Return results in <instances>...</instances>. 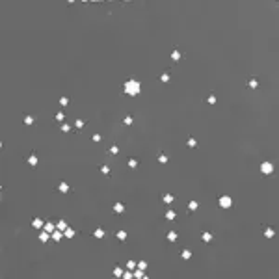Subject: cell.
Instances as JSON below:
<instances>
[{
    "instance_id": "37",
    "label": "cell",
    "mask_w": 279,
    "mask_h": 279,
    "mask_svg": "<svg viewBox=\"0 0 279 279\" xmlns=\"http://www.w3.org/2000/svg\"><path fill=\"white\" fill-rule=\"evenodd\" d=\"M91 140H93L95 143H101V142H102V134H99V132H95V134L91 136Z\"/></svg>"
},
{
    "instance_id": "12",
    "label": "cell",
    "mask_w": 279,
    "mask_h": 279,
    "mask_svg": "<svg viewBox=\"0 0 279 279\" xmlns=\"http://www.w3.org/2000/svg\"><path fill=\"white\" fill-rule=\"evenodd\" d=\"M58 190L61 192V194H69V192H71V186L67 184V182H65V180H61V182H60V184H58Z\"/></svg>"
},
{
    "instance_id": "13",
    "label": "cell",
    "mask_w": 279,
    "mask_h": 279,
    "mask_svg": "<svg viewBox=\"0 0 279 279\" xmlns=\"http://www.w3.org/2000/svg\"><path fill=\"white\" fill-rule=\"evenodd\" d=\"M104 237H106V231H104L102 227H97V229L93 231V238H99V240H101V238H104Z\"/></svg>"
},
{
    "instance_id": "4",
    "label": "cell",
    "mask_w": 279,
    "mask_h": 279,
    "mask_svg": "<svg viewBox=\"0 0 279 279\" xmlns=\"http://www.w3.org/2000/svg\"><path fill=\"white\" fill-rule=\"evenodd\" d=\"M218 203H220L221 208H231V207H233V197H231V196H220Z\"/></svg>"
},
{
    "instance_id": "30",
    "label": "cell",
    "mask_w": 279,
    "mask_h": 279,
    "mask_svg": "<svg viewBox=\"0 0 279 279\" xmlns=\"http://www.w3.org/2000/svg\"><path fill=\"white\" fill-rule=\"evenodd\" d=\"M60 130H61V132H65V134H67V132H71V125H69V123H65V121L60 123Z\"/></svg>"
},
{
    "instance_id": "19",
    "label": "cell",
    "mask_w": 279,
    "mask_h": 279,
    "mask_svg": "<svg viewBox=\"0 0 279 279\" xmlns=\"http://www.w3.org/2000/svg\"><path fill=\"white\" fill-rule=\"evenodd\" d=\"M162 201L166 203V205H171V203L175 201V196H173V194H164V196H162Z\"/></svg>"
},
{
    "instance_id": "29",
    "label": "cell",
    "mask_w": 279,
    "mask_h": 279,
    "mask_svg": "<svg viewBox=\"0 0 279 279\" xmlns=\"http://www.w3.org/2000/svg\"><path fill=\"white\" fill-rule=\"evenodd\" d=\"M61 237H63V231H60V229H56L54 233H52V240H54V242H60Z\"/></svg>"
},
{
    "instance_id": "8",
    "label": "cell",
    "mask_w": 279,
    "mask_h": 279,
    "mask_svg": "<svg viewBox=\"0 0 279 279\" xmlns=\"http://www.w3.org/2000/svg\"><path fill=\"white\" fill-rule=\"evenodd\" d=\"M37 164H39V156H37V153H30V155H28V166L36 168Z\"/></svg>"
},
{
    "instance_id": "18",
    "label": "cell",
    "mask_w": 279,
    "mask_h": 279,
    "mask_svg": "<svg viewBox=\"0 0 279 279\" xmlns=\"http://www.w3.org/2000/svg\"><path fill=\"white\" fill-rule=\"evenodd\" d=\"M171 80V73L169 71H164L162 74H160V82H162V84H168Z\"/></svg>"
},
{
    "instance_id": "36",
    "label": "cell",
    "mask_w": 279,
    "mask_h": 279,
    "mask_svg": "<svg viewBox=\"0 0 279 279\" xmlns=\"http://www.w3.org/2000/svg\"><path fill=\"white\" fill-rule=\"evenodd\" d=\"M56 121H58V123H63V121H65V112L60 110V112L56 114Z\"/></svg>"
},
{
    "instance_id": "5",
    "label": "cell",
    "mask_w": 279,
    "mask_h": 279,
    "mask_svg": "<svg viewBox=\"0 0 279 279\" xmlns=\"http://www.w3.org/2000/svg\"><path fill=\"white\" fill-rule=\"evenodd\" d=\"M201 242H203V244L214 242V233H212V231H203V233H201Z\"/></svg>"
},
{
    "instance_id": "1",
    "label": "cell",
    "mask_w": 279,
    "mask_h": 279,
    "mask_svg": "<svg viewBox=\"0 0 279 279\" xmlns=\"http://www.w3.org/2000/svg\"><path fill=\"white\" fill-rule=\"evenodd\" d=\"M140 93H142V80L130 77L123 82V95H127V97H138Z\"/></svg>"
},
{
    "instance_id": "26",
    "label": "cell",
    "mask_w": 279,
    "mask_h": 279,
    "mask_svg": "<svg viewBox=\"0 0 279 279\" xmlns=\"http://www.w3.org/2000/svg\"><path fill=\"white\" fill-rule=\"evenodd\" d=\"M134 277H136V279H145L147 274H145V270H140V268H136V270H134Z\"/></svg>"
},
{
    "instance_id": "6",
    "label": "cell",
    "mask_w": 279,
    "mask_h": 279,
    "mask_svg": "<svg viewBox=\"0 0 279 279\" xmlns=\"http://www.w3.org/2000/svg\"><path fill=\"white\" fill-rule=\"evenodd\" d=\"M169 58H171V61H180L182 58H184V52L179 50V49H173V50H171V54H169Z\"/></svg>"
},
{
    "instance_id": "32",
    "label": "cell",
    "mask_w": 279,
    "mask_h": 279,
    "mask_svg": "<svg viewBox=\"0 0 279 279\" xmlns=\"http://www.w3.org/2000/svg\"><path fill=\"white\" fill-rule=\"evenodd\" d=\"M123 272H125V270H123L121 266H115V268H114V277H123Z\"/></svg>"
},
{
    "instance_id": "14",
    "label": "cell",
    "mask_w": 279,
    "mask_h": 279,
    "mask_svg": "<svg viewBox=\"0 0 279 279\" xmlns=\"http://www.w3.org/2000/svg\"><path fill=\"white\" fill-rule=\"evenodd\" d=\"M43 225H45V221H43L41 218H34V220H32V227H34V229H43Z\"/></svg>"
},
{
    "instance_id": "34",
    "label": "cell",
    "mask_w": 279,
    "mask_h": 279,
    "mask_svg": "<svg viewBox=\"0 0 279 279\" xmlns=\"http://www.w3.org/2000/svg\"><path fill=\"white\" fill-rule=\"evenodd\" d=\"M207 102H208V104H216V102H218V97H216L214 93H208V97H207Z\"/></svg>"
},
{
    "instance_id": "35",
    "label": "cell",
    "mask_w": 279,
    "mask_h": 279,
    "mask_svg": "<svg viewBox=\"0 0 279 279\" xmlns=\"http://www.w3.org/2000/svg\"><path fill=\"white\" fill-rule=\"evenodd\" d=\"M186 145H188V147H192V149L197 147V140H196V138H188V140H186Z\"/></svg>"
},
{
    "instance_id": "21",
    "label": "cell",
    "mask_w": 279,
    "mask_h": 279,
    "mask_svg": "<svg viewBox=\"0 0 279 279\" xmlns=\"http://www.w3.org/2000/svg\"><path fill=\"white\" fill-rule=\"evenodd\" d=\"M264 237L266 238H274L275 237V229L274 227H264Z\"/></svg>"
},
{
    "instance_id": "31",
    "label": "cell",
    "mask_w": 279,
    "mask_h": 279,
    "mask_svg": "<svg viewBox=\"0 0 279 279\" xmlns=\"http://www.w3.org/2000/svg\"><path fill=\"white\" fill-rule=\"evenodd\" d=\"M158 162H160V164H168V162H169V156L164 155V153H160V155H158Z\"/></svg>"
},
{
    "instance_id": "2",
    "label": "cell",
    "mask_w": 279,
    "mask_h": 279,
    "mask_svg": "<svg viewBox=\"0 0 279 279\" xmlns=\"http://www.w3.org/2000/svg\"><path fill=\"white\" fill-rule=\"evenodd\" d=\"M112 210H114L115 216H121V214H125L127 207H125V203H123V201H115L114 205H112Z\"/></svg>"
},
{
    "instance_id": "33",
    "label": "cell",
    "mask_w": 279,
    "mask_h": 279,
    "mask_svg": "<svg viewBox=\"0 0 279 279\" xmlns=\"http://www.w3.org/2000/svg\"><path fill=\"white\" fill-rule=\"evenodd\" d=\"M136 268H140V270H147V261H143V259H140V261L136 262Z\"/></svg>"
},
{
    "instance_id": "28",
    "label": "cell",
    "mask_w": 279,
    "mask_h": 279,
    "mask_svg": "<svg viewBox=\"0 0 279 279\" xmlns=\"http://www.w3.org/2000/svg\"><path fill=\"white\" fill-rule=\"evenodd\" d=\"M74 234H77V231L71 229V227H67L65 231H63V237H65V238H74Z\"/></svg>"
},
{
    "instance_id": "38",
    "label": "cell",
    "mask_w": 279,
    "mask_h": 279,
    "mask_svg": "<svg viewBox=\"0 0 279 279\" xmlns=\"http://www.w3.org/2000/svg\"><path fill=\"white\" fill-rule=\"evenodd\" d=\"M99 169H101V173H102V175H110V173H112V171H110V168L106 166V164H102Z\"/></svg>"
},
{
    "instance_id": "10",
    "label": "cell",
    "mask_w": 279,
    "mask_h": 279,
    "mask_svg": "<svg viewBox=\"0 0 279 279\" xmlns=\"http://www.w3.org/2000/svg\"><path fill=\"white\" fill-rule=\"evenodd\" d=\"M115 238L119 240V242H127V238H128V233H127L125 229H119V231L115 233Z\"/></svg>"
},
{
    "instance_id": "25",
    "label": "cell",
    "mask_w": 279,
    "mask_h": 279,
    "mask_svg": "<svg viewBox=\"0 0 279 279\" xmlns=\"http://www.w3.org/2000/svg\"><path fill=\"white\" fill-rule=\"evenodd\" d=\"M67 227H69V225H67V221H65V220H58V221H56V229H60V231H65Z\"/></svg>"
},
{
    "instance_id": "9",
    "label": "cell",
    "mask_w": 279,
    "mask_h": 279,
    "mask_svg": "<svg viewBox=\"0 0 279 279\" xmlns=\"http://www.w3.org/2000/svg\"><path fill=\"white\" fill-rule=\"evenodd\" d=\"M127 166H128V169H138V168H140V160L132 156V158L127 160Z\"/></svg>"
},
{
    "instance_id": "11",
    "label": "cell",
    "mask_w": 279,
    "mask_h": 279,
    "mask_svg": "<svg viewBox=\"0 0 279 279\" xmlns=\"http://www.w3.org/2000/svg\"><path fill=\"white\" fill-rule=\"evenodd\" d=\"M43 231H47V233H54L56 231V223L54 221H45V225H43Z\"/></svg>"
},
{
    "instance_id": "42",
    "label": "cell",
    "mask_w": 279,
    "mask_h": 279,
    "mask_svg": "<svg viewBox=\"0 0 279 279\" xmlns=\"http://www.w3.org/2000/svg\"><path fill=\"white\" fill-rule=\"evenodd\" d=\"M127 268H128V270H132V272H134V268H136V261H134V259H130V261L127 262Z\"/></svg>"
},
{
    "instance_id": "23",
    "label": "cell",
    "mask_w": 279,
    "mask_h": 279,
    "mask_svg": "<svg viewBox=\"0 0 279 279\" xmlns=\"http://www.w3.org/2000/svg\"><path fill=\"white\" fill-rule=\"evenodd\" d=\"M23 123H24L26 127L34 125V123H36V115H30V114H28V115H24V121H23Z\"/></svg>"
},
{
    "instance_id": "7",
    "label": "cell",
    "mask_w": 279,
    "mask_h": 279,
    "mask_svg": "<svg viewBox=\"0 0 279 279\" xmlns=\"http://www.w3.org/2000/svg\"><path fill=\"white\" fill-rule=\"evenodd\" d=\"M166 240H168V242H171V244L177 242V240H179V233H177V231H173V229H169V231H168V234H166Z\"/></svg>"
},
{
    "instance_id": "40",
    "label": "cell",
    "mask_w": 279,
    "mask_h": 279,
    "mask_svg": "<svg viewBox=\"0 0 279 279\" xmlns=\"http://www.w3.org/2000/svg\"><path fill=\"white\" fill-rule=\"evenodd\" d=\"M67 104H69V97H67V95H63V97H60V106H63V108H65Z\"/></svg>"
},
{
    "instance_id": "24",
    "label": "cell",
    "mask_w": 279,
    "mask_h": 279,
    "mask_svg": "<svg viewBox=\"0 0 279 279\" xmlns=\"http://www.w3.org/2000/svg\"><path fill=\"white\" fill-rule=\"evenodd\" d=\"M180 257H182V259H184V261H190V259H192V249L184 248V249L180 251Z\"/></svg>"
},
{
    "instance_id": "39",
    "label": "cell",
    "mask_w": 279,
    "mask_h": 279,
    "mask_svg": "<svg viewBox=\"0 0 279 279\" xmlns=\"http://www.w3.org/2000/svg\"><path fill=\"white\" fill-rule=\"evenodd\" d=\"M74 127H77L78 130H82V128L86 127V121H84V119H77V121H74Z\"/></svg>"
},
{
    "instance_id": "41",
    "label": "cell",
    "mask_w": 279,
    "mask_h": 279,
    "mask_svg": "<svg viewBox=\"0 0 279 279\" xmlns=\"http://www.w3.org/2000/svg\"><path fill=\"white\" fill-rule=\"evenodd\" d=\"M123 277H125V279H132V277H134V272H132V270H128V268H127V270L123 272Z\"/></svg>"
},
{
    "instance_id": "15",
    "label": "cell",
    "mask_w": 279,
    "mask_h": 279,
    "mask_svg": "<svg viewBox=\"0 0 279 279\" xmlns=\"http://www.w3.org/2000/svg\"><path fill=\"white\" fill-rule=\"evenodd\" d=\"M199 208V201H196V199H192L190 203H188V212H196Z\"/></svg>"
},
{
    "instance_id": "16",
    "label": "cell",
    "mask_w": 279,
    "mask_h": 279,
    "mask_svg": "<svg viewBox=\"0 0 279 279\" xmlns=\"http://www.w3.org/2000/svg\"><path fill=\"white\" fill-rule=\"evenodd\" d=\"M164 218H166L168 221H173V220L177 218V212H175V210H171V208H169V210H166V214H164Z\"/></svg>"
},
{
    "instance_id": "3",
    "label": "cell",
    "mask_w": 279,
    "mask_h": 279,
    "mask_svg": "<svg viewBox=\"0 0 279 279\" xmlns=\"http://www.w3.org/2000/svg\"><path fill=\"white\" fill-rule=\"evenodd\" d=\"M274 171H275L274 162H262V164H261V173H264V175H272Z\"/></svg>"
},
{
    "instance_id": "27",
    "label": "cell",
    "mask_w": 279,
    "mask_h": 279,
    "mask_svg": "<svg viewBox=\"0 0 279 279\" xmlns=\"http://www.w3.org/2000/svg\"><path fill=\"white\" fill-rule=\"evenodd\" d=\"M119 151H121V147H119V145H112V147L108 149V155H112V156H117V155H119Z\"/></svg>"
},
{
    "instance_id": "20",
    "label": "cell",
    "mask_w": 279,
    "mask_h": 279,
    "mask_svg": "<svg viewBox=\"0 0 279 279\" xmlns=\"http://www.w3.org/2000/svg\"><path fill=\"white\" fill-rule=\"evenodd\" d=\"M123 125L125 127H132L134 125V115H125L123 117Z\"/></svg>"
},
{
    "instance_id": "22",
    "label": "cell",
    "mask_w": 279,
    "mask_h": 279,
    "mask_svg": "<svg viewBox=\"0 0 279 279\" xmlns=\"http://www.w3.org/2000/svg\"><path fill=\"white\" fill-rule=\"evenodd\" d=\"M248 86H249L251 89H259V78H255V77L249 78V80H248Z\"/></svg>"
},
{
    "instance_id": "17",
    "label": "cell",
    "mask_w": 279,
    "mask_h": 279,
    "mask_svg": "<svg viewBox=\"0 0 279 279\" xmlns=\"http://www.w3.org/2000/svg\"><path fill=\"white\" fill-rule=\"evenodd\" d=\"M50 237H52V234L47 233V231H41V233H39V240H41V242H45V244L50 242Z\"/></svg>"
}]
</instances>
